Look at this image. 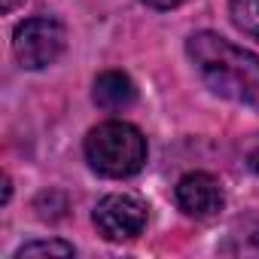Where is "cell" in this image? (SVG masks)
Returning a JSON list of instances; mask_svg holds the SVG:
<instances>
[{"instance_id":"6da1fadb","label":"cell","mask_w":259,"mask_h":259,"mask_svg":"<svg viewBox=\"0 0 259 259\" xmlns=\"http://www.w3.org/2000/svg\"><path fill=\"white\" fill-rule=\"evenodd\" d=\"M186 55L213 95L259 110V58L253 52L217 31H198L186 40Z\"/></svg>"},{"instance_id":"7a4b0ae2","label":"cell","mask_w":259,"mask_h":259,"mask_svg":"<svg viewBox=\"0 0 259 259\" xmlns=\"http://www.w3.org/2000/svg\"><path fill=\"white\" fill-rule=\"evenodd\" d=\"M85 159L104 177H135L147 165V138L132 122H101L85 138Z\"/></svg>"},{"instance_id":"3957f363","label":"cell","mask_w":259,"mask_h":259,"mask_svg":"<svg viewBox=\"0 0 259 259\" xmlns=\"http://www.w3.org/2000/svg\"><path fill=\"white\" fill-rule=\"evenodd\" d=\"M64 43H67L64 25L49 16H34V19L22 22L13 37L16 58L28 70H43V67L55 64L64 52Z\"/></svg>"},{"instance_id":"277c9868","label":"cell","mask_w":259,"mask_h":259,"mask_svg":"<svg viewBox=\"0 0 259 259\" xmlns=\"http://www.w3.org/2000/svg\"><path fill=\"white\" fill-rule=\"evenodd\" d=\"M95 226L107 241H132L147 226V204L135 195H107L95 207Z\"/></svg>"},{"instance_id":"5b68a950","label":"cell","mask_w":259,"mask_h":259,"mask_svg":"<svg viewBox=\"0 0 259 259\" xmlns=\"http://www.w3.org/2000/svg\"><path fill=\"white\" fill-rule=\"evenodd\" d=\"M177 204L186 217L213 220L226 207V192L213 174L192 171V174L180 177V183H177Z\"/></svg>"},{"instance_id":"8992f818","label":"cell","mask_w":259,"mask_h":259,"mask_svg":"<svg viewBox=\"0 0 259 259\" xmlns=\"http://www.w3.org/2000/svg\"><path fill=\"white\" fill-rule=\"evenodd\" d=\"M95 104L107 113H119L128 110L138 101V89L132 82V76H125L122 70H107L95 79V92H92Z\"/></svg>"},{"instance_id":"52a82bcc","label":"cell","mask_w":259,"mask_h":259,"mask_svg":"<svg viewBox=\"0 0 259 259\" xmlns=\"http://www.w3.org/2000/svg\"><path fill=\"white\" fill-rule=\"evenodd\" d=\"M223 253H232V256H259V220H250L241 229H235L229 235V241L223 244Z\"/></svg>"},{"instance_id":"ba28073f","label":"cell","mask_w":259,"mask_h":259,"mask_svg":"<svg viewBox=\"0 0 259 259\" xmlns=\"http://www.w3.org/2000/svg\"><path fill=\"white\" fill-rule=\"evenodd\" d=\"M229 13L244 34L259 40V0H229Z\"/></svg>"},{"instance_id":"9c48e42d","label":"cell","mask_w":259,"mask_h":259,"mask_svg":"<svg viewBox=\"0 0 259 259\" xmlns=\"http://www.w3.org/2000/svg\"><path fill=\"white\" fill-rule=\"evenodd\" d=\"M25 256H73V244L64 241H28L16 250V259Z\"/></svg>"},{"instance_id":"30bf717a","label":"cell","mask_w":259,"mask_h":259,"mask_svg":"<svg viewBox=\"0 0 259 259\" xmlns=\"http://www.w3.org/2000/svg\"><path fill=\"white\" fill-rule=\"evenodd\" d=\"M244 165H247L253 174H259V135H253V138L244 144Z\"/></svg>"},{"instance_id":"8fae6325","label":"cell","mask_w":259,"mask_h":259,"mask_svg":"<svg viewBox=\"0 0 259 259\" xmlns=\"http://www.w3.org/2000/svg\"><path fill=\"white\" fill-rule=\"evenodd\" d=\"M147 7H153V10H174V7H180V4H186V0H144Z\"/></svg>"},{"instance_id":"7c38bea8","label":"cell","mask_w":259,"mask_h":259,"mask_svg":"<svg viewBox=\"0 0 259 259\" xmlns=\"http://www.w3.org/2000/svg\"><path fill=\"white\" fill-rule=\"evenodd\" d=\"M19 4H22V0H4V13H13Z\"/></svg>"}]
</instances>
